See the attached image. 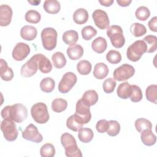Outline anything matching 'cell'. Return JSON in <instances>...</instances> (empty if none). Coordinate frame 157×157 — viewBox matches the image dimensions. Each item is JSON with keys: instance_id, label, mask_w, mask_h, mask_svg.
Here are the masks:
<instances>
[{"instance_id": "21", "label": "cell", "mask_w": 157, "mask_h": 157, "mask_svg": "<svg viewBox=\"0 0 157 157\" xmlns=\"http://www.w3.org/2000/svg\"><path fill=\"white\" fill-rule=\"evenodd\" d=\"M83 47L78 44H75L67 49V54L71 60H77L80 59L83 54Z\"/></svg>"}, {"instance_id": "50", "label": "cell", "mask_w": 157, "mask_h": 157, "mask_svg": "<svg viewBox=\"0 0 157 157\" xmlns=\"http://www.w3.org/2000/svg\"><path fill=\"white\" fill-rule=\"evenodd\" d=\"M28 2L33 6H37L40 3V0H39V1H28Z\"/></svg>"}, {"instance_id": "2", "label": "cell", "mask_w": 157, "mask_h": 157, "mask_svg": "<svg viewBox=\"0 0 157 157\" xmlns=\"http://www.w3.org/2000/svg\"><path fill=\"white\" fill-rule=\"evenodd\" d=\"M61 143L65 150V155L68 157H82V153L78 148L74 137L67 132L61 136Z\"/></svg>"}, {"instance_id": "11", "label": "cell", "mask_w": 157, "mask_h": 157, "mask_svg": "<svg viewBox=\"0 0 157 157\" xmlns=\"http://www.w3.org/2000/svg\"><path fill=\"white\" fill-rule=\"evenodd\" d=\"M22 137L27 140L36 143H40L43 140L42 136L39 132L37 128L33 123L28 125L25 129L22 131Z\"/></svg>"}, {"instance_id": "27", "label": "cell", "mask_w": 157, "mask_h": 157, "mask_svg": "<svg viewBox=\"0 0 157 157\" xmlns=\"http://www.w3.org/2000/svg\"><path fill=\"white\" fill-rule=\"evenodd\" d=\"M131 85L128 82H125L122 83H120L117 88V93L118 96L123 99H126L129 98L131 94Z\"/></svg>"}, {"instance_id": "22", "label": "cell", "mask_w": 157, "mask_h": 157, "mask_svg": "<svg viewBox=\"0 0 157 157\" xmlns=\"http://www.w3.org/2000/svg\"><path fill=\"white\" fill-rule=\"evenodd\" d=\"M140 133V139L144 145L147 146H152L155 144L156 136L152 132L151 129H145Z\"/></svg>"}, {"instance_id": "4", "label": "cell", "mask_w": 157, "mask_h": 157, "mask_svg": "<svg viewBox=\"0 0 157 157\" xmlns=\"http://www.w3.org/2000/svg\"><path fill=\"white\" fill-rule=\"evenodd\" d=\"M31 114L33 119L39 124H44L50 118L47 107L44 102L34 104L31 109Z\"/></svg>"}, {"instance_id": "16", "label": "cell", "mask_w": 157, "mask_h": 157, "mask_svg": "<svg viewBox=\"0 0 157 157\" xmlns=\"http://www.w3.org/2000/svg\"><path fill=\"white\" fill-rule=\"evenodd\" d=\"M38 63V69L44 74L49 73L52 69V64L48 58L41 53L34 55Z\"/></svg>"}, {"instance_id": "10", "label": "cell", "mask_w": 157, "mask_h": 157, "mask_svg": "<svg viewBox=\"0 0 157 157\" xmlns=\"http://www.w3.org/2000/svg\"><path fill=\"white\" fill-rule=\"evenodd\" d=\"M77 81L76 75L72 72L65 73L58 84V91L63 94L68 93Z\"/></svg>"}, {"instance_id": "31", "label": "cell", "mask_w": 157, "mask_h": 157, "mask_svg": "<svg viewBox=\"0 0 157 157\" xmlns=\"http://www.w3.org/2000/svg\"><path fill=\"white\" fill-rule=\"evenodd\" d=\"M55 86V80L49 77L43 78L40 83V88L45 93H51L54 90Z\"/></svg>"}, {"instance_id": "8", "label": "cell", "mask_w": 157, "mask_h": 157, "mask_svg": "<svg viewBox=\"0 0 157 157\" xmlns=\"http://www.w3.org/2000/svg\"><path fill=\"white\" fill-rule=\"evenodd\" d=\"M1 129L5 139L7 140L12 142L17 139L18 131L15 121L4 119L1 123Z\"/></svg>"}, {"instance_id": "43", "label": "cell", "mask_w": 157, "mask_h": 157, "mask_svg": "<svg viewBox=\"0 0 157 157\" xmlns=\"http://www.w3.org/2000/svg\"><path fill=\"white\" fill-rule=\"evenodd\" d=\"M82 36L85 40H89L97 34V31L91 26H86L82 28Z\"/></svg>"}, {"instance_id": "18", "label": "cell", "mask_w": 157, "mask_h": 157, "mask_svg": "<svg viewBox=\"0 0 157 157\" xmlns=\"http://www.w3.org/2000/svg\"><path fill=\"white\" fill-rule=\"evenodd\" d=\"M37 34V29L31 25H25L22 27L20 31L21 37L26 40H34Z\"/></svg>"}, {"instance_id": "12", "label": "cell", "mask_w": 157, "mask_h": 157, "mask_svg": "<svg viewBox=\"0 0 157 157\" xmlns=\"http://www.w3.org/2000/svg\"><path fill=\"white\" fill-rule=\"evenodd\" d=\"M94 24L96 26L101 29H105L109 27V19L107 13L103 10L96 9L92 13Z\"/></svg>"}, {"instance_id": "39", "label": "cell", "mask_w": 157, "mask_h": 157, "mask_svg": "<svg viewBox=\"0 0 157 157\" xmlns=\"http://www.w3.org/2000/svg\"><path fill=\"white\" fill-rule=\"evenodd\" d=\"M41 15L37 11L35 10H29L25 14V20L30 23H37L40 21Z\"/></svg>"}, {"instance_id": "40", "label": "cell", "mask_w": 157, "mask_h": 157, "mask_svg": "<svg viewBox=\"0 0 157 157\" xmlns=\"http://www.w3.org/2000/svg\"><path fill=\"white\" fill-rule=\"evenodd\" d=\"M106 59L111 64H118L121 60V53L117 50H111L106 54Z\"/></svg>"}, {"instance_id": "13", "label": "cell", "mask_w": 157, "mask_h": 157, "mask_svg": "<svg viewBox=\"0 0 157 157\" xmlns=\"http://www.w3.org/2000/svg\"><path fill=\"white\" fill-rule=\"evenodd\" d=\"M38 69V63L34 55L27 61L21 67L20 74L24 77L34 75Z\"/></svg>"}, {"instance_id": "28", "label": "cell", "mask_w": 157, "mask_h": 157, "mask_svg": "<svg viewBox=\"0 0 157 157\" xmlns=\"http://www.w3.org/2000/svg\"><path fill=\"white\" fill-rule=\"evenodd\" d=\"M52 60L53 66L58 69H61L65 66L66 64V59L64 54L60 52L54 53L52 56Z\"/></svg>"}, {"instance_id": "45", "label": "cell", "mask_w": 157, "mask_h": 157, "mask_svg": "<svg viewBox=\"0 0 157 157\" xmlns=\"http://www.w3.org/2000/svg\"><path fill=\"white\" fill-rule=\"evenodd\" d=\"M116 81L113 78H108L105 79L103 83V90L106 93H111L114 91L116 86Z\"/></svg>"}, {"instance_id": "36", "label": "cell", "mask_w": 157, "mask_h": 157, "mask_svg": "<svg viewBox=\"0 0 157 157\" xmlns=\"http://www.w3.org/2000/svg\"><path fill=\"white\" fill-rule=\"evenodd\" d=\"M145 96L147 99L154 104H156L157 99V85H150L147 88L145 91Z\"/></svg>"}, {"instance_id": "26", "label": "cell", "mask_w": 157, "mask_h": 157, "mask_svg": "<svg viewBox=\"0 0 157 157\" xmlns=\"http://www.w3.org/2000/svg\"><path fill=\"white\" fill-rule=\"evenodd\" d=\"M78 39V33L75 30H68L63 34V40L68 45L72 46L75 44Z\"/></svg>"}, {"instance_id": "29", "label": "cell", "mask_w": 157, "mask_h": 157, "mask_svg": "<svg viewBox=\"0 0 157 157\" xmlns=\"http://www.w3.org/2000/svg\"><path fill=\"white\" fill-rule=\"evenodd\" d=\"M147 45V53H153L157 48V37L154 35H147L143 40Z\"/></svg>"}, {"instance_id": "48", "label": "cell", "mask_w": 157, "mask_h": 157, "mask_svg": "<svg viewBox=\"0 0 157 157\" xmlns=\"http://www.w3.org/2000/svg\"><path fill=\"white\" fill-rule=\"evenodd\" d=\"M131 2H132L131 0H117V2L119 4V6L121 7H127L131 3Z\"/></svg>"}, {"instance_id": "35", "label": "cell", "mask_w": 157, "mask_h": 157, "mask_svg": "<svg viewBox=\"0 0 157 157\" xmlns=\"http://www.w3.org/2000/svg\"><path fill=\"white\" fill-rule=\"evenodd\" d=\"M130 31L135 37H140L147 33L146 27L139 23H132L130 26Z\"/></svg>"}, {"instance_id": "5", "label": "cell", "mask_w": 157, "mask_h": 157, "mask_svg": "<svg viewBox=\"0 0 157 157\" xmlns=\"http://www.w3.org/2000/svg\"><path fill=\"white\" fill-rule=\"evenodd\" d=\"M107 35L110 38L112 45L117 48H121L125 43L123 29L118 25H112L107 29Z\"/></svg>"}, {"instance_id": "25", "label": "cell", "mask_w": 157, "mask_h": 157, "mask_svg": "<svg viewBox=\"0 0 157 157\" xmlns=\"http://www.w3.org/2000/svg\"><path fill=\"white\" fill-rule=\"evenodd\" d=\"M107 47V43L105 38L98 37L91 43L92 49L98 53H102L105 52Z\"/></svg>"}, {"instance_id": "24", "label": "cell", "mask_w": 157, "mask_h": 157, "mask_svg": "<svg viewBox=\"0 0 157 157\" xmlns=\"http://www.w3.org/2000/svg\"><path fill=\"white\" fill-rule=\"evenodd\" d=\"M43 7L45 11L50 14H55L59 12L61 5L56 0H46L44 2Z\"/></svg>"}, {"instance_id": "6", "label": "cell", "mask_w": 157, "mask_h": 157, "mask_svg": "<svg viewBox=\"0 0 157 157\" xmlns=\"http://www.w3.org/2000/svg\"><path fill=\"white\" fill-rule=\"evenodd\" d=\"M58 34L53 28H45L41 32V40L42 46L47 50L51 51L56 46Z\"/></svg>"}, {"instance_id": "7", "label": "cell", "mask_w": 157, "mask_h": 157, "mask_svg": "<svg viewBox=\"0 0 157 157\" xmlns=\"http://www.w3.org/2000/svg\"><path fill=\"white\" fill-rule=\"evenodd\" d=\"M74 116L76 120L82 124L88 123L91 118L90 107L80 99L76 103L75 113Z\"/></svg>"}, {"instance_id": "9", "label": "cell", "mask_w": 157, "mask_h": 157, "mask_svg": "<svg viewBox=\"0 0 157 157\" xmlns=\"http://www.w3.org/2000/svg\"><path fill=\"white\" fill-rule=\"evenodd\" d=\"M135 73L134 67L128 64H123L113 71V78L118 82L126 80L132 77Z\"/></svg>"}, {"instance_id": "33", "label": "cell", "mask_w": 157, "mask_h": 157, "mask_svg": "<svg viewBox=\"0 0 157 157\" xmlns=\"http://www.w3.org/2000/svg\"><path fill=\"white\" fill-rule=\"evenodd\" d=\"M135 128L139 132H141L145 129H151L152 123L147 119L144 118H140L135 121Z\"/></svg>"}, {"instance_id": "14", "label": "cell", "mask_w": 157, "mask_h": 157, "mask_svg": "<svg viewBox=\"0 0 157 157\" xmlns=\"http://www.w3.org/2000/svg\"><path fill=\"white\" fill-rule=\"evenodd\" d=\"M29 53L30 47L27 44L18 42L13 48L12 55L15 60L20 61L26 58Z\"/></svg>"}, {"instance_id": "17", "label": "cell", "mask_w": 157, "mask_h": 157, "mask_svg": "<svg viewBox=\"0 0 157 157\" xmlns=\"http://www.w3.org/2000/svg\"><path fill=\"white\" fill-rule=\"evenodd\" d=\"M0 75L1 78L5 81H10L13 77V71L9 67L7 62L3 59H0Z\"/></svg>"}, {"instance_id": "37", "label": "cell", "mask_w": 157, "mask_h": 157, "mask_svg": "<svg viewBox=\"0 0 157 157\" xmlns=\"http://www.w3.org/2000/svg\"><path fill=\"white\" fill-rule=\"evenodd\" d=\"M40 154L42 157H53L55 155V147L50 143H47L40 148Z\"/></svg>"}, {"instance_id": "34", "label": "cell", "mask_w": 157, "mask_h": 157, "mask_svg": "<svg viewBox=\"0 0 157 157\" xmlns=\"http://www.w3.org/2000/svg\"><path fill=\"white\" fill-rule=\"evenodd\" d=\"M91 63L87 60H81L77 64V70L81 75H86L89 74L91 71Z\"/></svg>"}, {"instance_id": "38", "label": "cell", "mask_w": 157, "mask_h": 157, "mask_svg": "<svg viewBox=\"0 0 157 157\" xmlns=\"http://www.w3.org/2000/svg\"><path fill=\"white\" fill-rule=\"evenodd\" d=\"M143 97L140 88L136 85H131L130 99L133 102H137L142 100Z\"/></svg>"}, {"instance_id": "20", "label": "cell", "mask_w": 157, "mask_h": 157, "mask_svg": "<svg viewBox=\"0 0 157 157\" xmlns=\"http://www.w3.org/2000/svg\"><path fill=\"white\" fill-rule=\"evenodd\" d=\"M109 74V68L104 63H98L95 64L93 70L94 77L99 80H102L107 77Z\"/></svg>"}, {"instance_id": "47", "label": "cell", "mask_w": 157, "mask_h": 157, "mask_svg": "<svg viewBox=\"0 0 157 157\" xmlns=\"http://www.w3.org/2000/svg\"><path fill=\"white\" fill-rule=\"evenodd\" d=\"M150 29L153 32H157V17H153L148 23Z\"/></svg>"}, {"instance_id": "32", "label": "cell", "mask_w": 157, "mask_h": 157, "mask_svg": "<svg viewBox=\"0 0 157 157\" xmlns=\"http://www.w3.org/2000/svg\"><path fill=\"white\" fill-rule=\"evenodd\" d=\"M67 107V102L66 100L62 98L55 99L52 102V109L53 111L60 113L66 109Z\"/></svg>"}, {"instance_id": "19", "label": "cell", "mask_w": 157, "mask_h": 157, "mask_svg": "<svg viewBox=\"0 0 157 157\" xmlns=\"http://www.w3.org/2000/svg\"><path fill=\"white\" fill-rule=\"evenodd\" d=\"M98 99L99 96L97 92L93 90L86 91L81 98L83 102L89 107L94 105L98 102Z\"/></svg>"}, {"instance_id": "15", "label": "cell", "mask_w": 157, "mask_h": 157, "mask_svg": "<svg viewBox=\"0 0 157 157\" xmlns=\"http://www.w3.org/2000/svg\"><path fill=\"white\" fill-rule=\"evenodd\" d=\"M12 8L7 4H2L0 6V25L1 26H8L12 20Z\"/></svg>"}, {"instance_id": "49", "label": "cell", "mask_w": 157, "mask_h": 157, "mask_svg": "<svg viewBox=\"0 0 157 157\" xmlns=\"http://www.w3.org/2000/svg\"><path fill=\"white\" fill-rule=\"evenodd\" d=\"M99 2L105 7L110 6L113 3V0H103V1H99Z\"/></svg>"}, {"instance_id": "23", "label": "cell", "mask_w": 157, "mask_h": 157, "mask_svg": "<svg viewBox=\"0 0 157 157\" xmlns=\"http://www.w3.org/2000/svg\"><path fill=\"white\" fill-rule=\"evenodd\" d=\"M89 15L87 10L83 8L77 9L73 14L72 18L75 23L82 25L85 23L88 20Z\"/></svg>"}, {"instance_id": "41", "label": "cell", "mask_w": 157, "mask_h": 157, "mask_svg": "<svg viewBox=\"0 0 157 157\" xmlns=\"http://www.w3.org/2000/svg\"><path fill=\"white\" fill-rule=\"evenodd\" d=\"M66 126L67 128L75 132H78L83 127V124L76 120L74 115H72L67 119Z\"/></svg>"}, {"instance_id": "42", "label": "cell", "mask_w": 157, "mask_h": 157, "mask_svg": "<svg viewBox=\"0 0 157 157\" xmlns=\"http://www.w3.org/2000/svg\"><path fill=\"white\" fill-rule=\"evenodd\" d=\"M136 17L141 21H145L150 15V12L148 8L145 6H140L137 9L135 12Z\"/></svg>"}, {"instance_id": "30", "label": "cell", "mask_w": 157, "mask_h": 157, "mask_svg": "<svg viewBox=\"0 0 157 157\" xmlns=\"http://www.w3.org/2000/svg\"><path fill=\"white\" fill-rule=\"evenodd\" d=\"M94 136L91 129L88 128H82L78 133V139L83 143H88L91 141Z\"/></svg>"}, {"instance_id": "44", "label": "cell", "mask_w": 157, "mask_h": 157, "mask_svg": "<svg viewBox=\"0 0 157 157\" xmlns=\"http://www.w3.org/2000/svg\"><path fill=\"white\" fill-rule=\"evenodd\" d=\"M109 126L107 133L110 136H116L118 135L120 131V125L117 121L110 120L109 121Z\"/></svg>"}, {"instance_id": "1", "label": "cell", "mask_w": 157, "mask_h": 157, "mask_svg": "<svg viewBox=\"0 0 157 157\" xmlns=\"http://www.w3.org/2000/svg\"><path fill=\"white\" fill-rule=\"evenodd\" d=\"M1 114L3 119L20 123L27 118L28 110L25 105L19 103L4 107Z\"/></svg>"}, {"instance_id": "46", "label": "cell", "mask_w": 157, "mask_h": 157, "mask_svg": "<svg viewBox=\"0 0 157 157\" xmlns=\"http://www.w3.org/2000/svg\"><path fill=\"white\" fill-rule=\"evenodd\" d=\"M109 121L105 119H102L97 122L96 124V129L98 132L104 133L107 132L109 129Z\"/></svg>"}, {"instance_id": "3", "label": "cell", "mask_w": 157, "mask_h": 157, "mask_svg": "<svg viewBox=\"0 0 157 157\" xmlns=\"http://www.w3.org/2000/svg\"><path fill=\"white\" fill-rule=\"evenodd\" d=\"M147 51V45L143 40H138L130 45L126 51L128 59L133 62L139 61Z\"/></svg>"}]
</instances>
